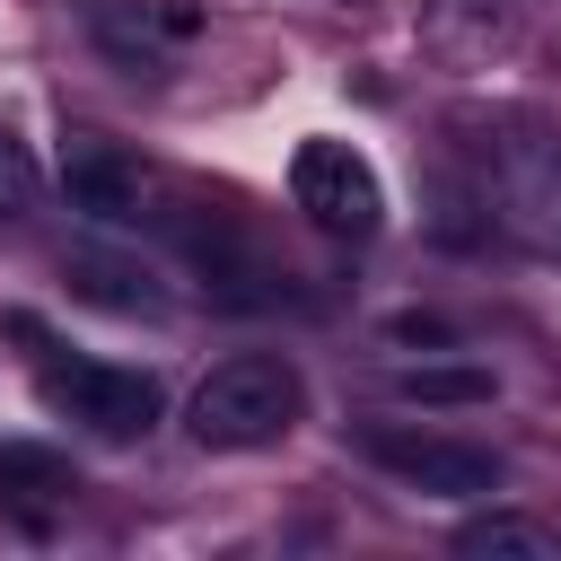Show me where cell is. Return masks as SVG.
Instances as JSON below:
<instances>
[{
    "mask_svg": "<svg viewBox=\"0 0 561 561\" xmlns=\"http://www.w3.org/2000/svg\"><path fill=\"white\" fill-rule=\"evenodd\" d=\"M456 552H465V561H561V535H552L543 517L491 508V517H465V526H456Z\"/></svg>",
    "mask_w": 561,
    "mask_h": 561,
    "instance_id": "obj_8",
    "label": "cell"
},
{
    "mask_svg": "<svg viewBox=\"0 0 561 561\" xmlns=\"http://www.w3.org/2000/svg\"><path fill=\"white\" fill-rule=\"evenodd\" d=\"M298 412H307V377H298L280 351H237V359H219V368L193 386L184 438L210 447V456H245V447L289 438Z\"/></svg>",
    "mask_w": 561,
    "mask_h": 561,
    "instance_id": "obj_1",
    "label": "cell"
},
{
    "mask_svg": "<svg viewBox=\"0 0 561 561\" xmlns=\"http://www.w3.org/2000/svg\"><path fill=\"white\" fill-rule=\"evenodd\" d=\"M482 202H491L500 237H517L526 254L561 263V140H543V131L500 140L491 175H482Z\"/></svg>",
    "mask_w": 561,
    "mask_h": 561,
    "instance_id": "obj_2",
    "label": "cell"
},
{
    "mask_svg": "<svg viewBox=\"0 0 561 561\" xmlns=\"http://www.w3.org/2000/svg\"><path fill=\"white\" fill-rule=\"evenodd\" d=\"M44 403L88 421L114 447L158 430V377L149 368H114V359H44Z\"/></svg>",
    "mask_w": 561,
    "mask_h": 561,
    "instance_id": "obj_4",
    "label": "cell"
},
{
    "mask_svg": "<svg viewBox=\"0 0 561 561\" xmlns=\"http://www.w3.org/2000/svg\"><path fill=\"white\" fill-rule=\"evenodd\" d=\"M394 394L421 403V412H473L500 394V377L482 359H421V368H394Z\"/></svg>",
    "mask_w": 561,
    "mask_h": 561,
    "instance_id": "obj_7",
    "label": "cell"
},
{
    "mask_svg": "<svg viewBox=\"0 0 561 561\" xmlns=\"http://www.w3.org/2000/svg\"><path fill=\"white\" fill-rule=\"evenodd\" d=\"M359 456L386 465L394 482L412 491H438V500H491L508 482V465L473 438H430V430H359Z\"/></svg>",
    "mask_w": 561,
    "mask_h": 561,
    "instance_id": "obj_5",
    "label": "cell"
},
{
    "mask_svg": "<svg viewBox=\"0 0 561 561\" xmlns=\"http://www.w3.org/2000/svg\"><path fill=\"white\" fill-rule=\"evenodd\" d=\"M61 184H70V210H88V219H131L140 210V167L105 140H70Z\"/></svg>",
    "mask_w": 561,
    "mask_h": 561,
    "instance_id": "obj_6",
    "label": "cell"
},
{
    "mask_svg": "<svg viewBox=\"0 0 561 561\" xmlns=\"http://www.w3.org/2000/svg\"><path fill=\"white\" fill-rule=\"evenodd\" d=\"M289 202H298L324 237H377V219H386L377 167H368L351 140H333V131L298 140V158H289Z\"/></svg>",
    "mask_w": 561,
    "mask_h": 561,
    "instance_id": "obj_3",
    "label": "cell"
},
{
    "mask_svg": "<svg viewBox=\"0 0 561 561\" xmlns=\"http://www.w3.org/2000/svg\"><path fill=\"white\" fill-rule=\"evenodd\" d=\"M394 342H447L438 316H394Z\"/></svg>",
    "mask_w": 561,
    "mask_h": 561,
    "instance_id": "obj_12",
    "label": "cell"
},
{
    "mask_svg": "<svg viewBox=\"0 0 561 561\" xmlns=\"http://www.w3.org/2000/svg\"><path fill=\"white\" fill-rule=\"evenodd\" d=\"M0 491L9 500H70L79 473L61 447H35V438H0Z\"/></svg>",
    "mask_w": 561,
    "mask_h": 561,
    "instance_id": "obj_9",
    "label": "cell"
},
{
    "mask_svg": "<svg viewBox=\"0 0 561 561\" xmlns=\"http://www.w3.org/2000/svg\"><path fill=\"white\" fill-rule=\"evenodd\" d=\"M35 184H44V175H35V149H26V140L0 123V219L35 210Z\"/></svg>",
    "mask_w": 561,
    "mask_h": 561,
    "instance_id": "obj_11",
    "label": "cell"
},
{
    "mask_svg": "<svg viewBox=\"0 0 561 561\" xmlns=\"http://www.w3.org/2000/svg\"><path fill=\"white\" fill-rule=\"evenodd\" d=\"M70 280H79L96 307H158L149 272H131V263H96V254H79V263H70Z\"/></svg>",
    "mask_w": 561,
    "mask_h": 561,
    "instance_id": "obj_10",
    "label": "cell"
}]
</instances>
